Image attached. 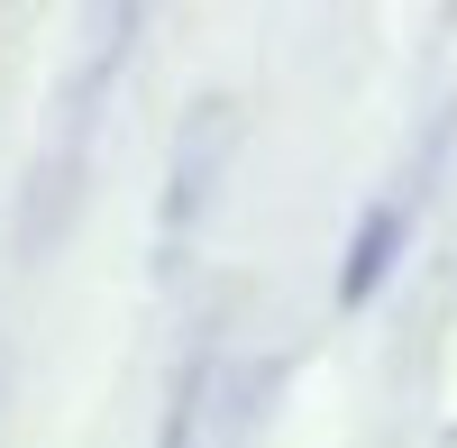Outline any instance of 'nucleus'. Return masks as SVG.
Segmentation results:
<instances>
[{"label": "nucleus", "instance_id": "nucleus-1", "mask_svg": "<svg viewBox=\"0 0 457 448\" xmlns=\"http://www.w3.org/2000/svg\"><path fill=\"white\" fill-rule=\"evenodd\" d=\"M137 46V10H110L92 55L55 83L46 101V129H37V156H28V183H19V266H46V256L73 238V220L92 202V137H101V101L120 83V64Z\"/></svg>", "mask_w": 457, "mask_h": 448}, {"label": "nucleus", "instance_id": "nucleus-2", "mask_svg": "<svg viewBox=\"0 0 457 448\" xmlns=\"http://www.w3.org/2000/svg\"><path fill=\"white\" fill-rule=\"evenodd\" d=\"M238 137H247V120H238L228 92H193L183 101V120L165 137V193H156V247L165 256H183L202 238V220L220 211L228 165H238Z\"/></svg>", "mask_w": 457, "mask_h": 448}, {"label": "nucleus", "instance_id": "nucleus-3", "mask_svg": "<svg viewBox=\"0 0 457 448\" xmlns=\"http://www.w3.org/2000/svg\"><path fill=\"white\" fill-rule=\"evenodd\" d=\"M220 385H228V348L220 329L202 320L174 357V385H165V412H156V439L146 448H211V412H220Z\"/></svg>", "mask_w": 457, "mask_h": 448}, {"label": "nucleus", "instance_id": "nucleus-4", "mask_svg": "<svg viewBox=\"0 0 457 448\" xmlns=\"http://www.w3.org/2000/svg\"><path fill=\"white\" fill-rule=\"evenodd\" d=\"M403 238H411V202L403 193H375L357 211L348 247H338V311H366L375 293H385V275L403 266Z\"/></svg>", "mask_w": 457, "mask_h": 448}]
</instances>
